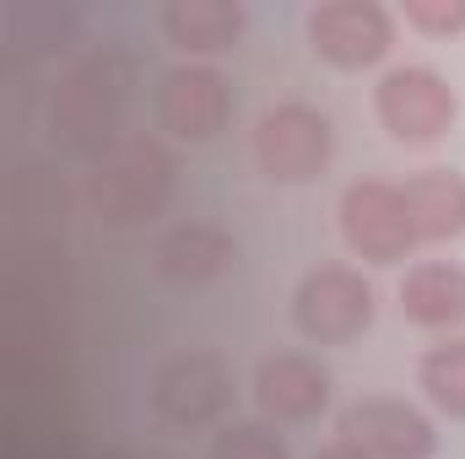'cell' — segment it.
Returning a JSON list of instances; mask_svg holds the SVG:
<instances>
[{
    "mask_svg": "<svg viewBox=\"0 0 465 459\" xmlns=\"http://www.w3.org/2000/svg\"><path fill=\"white\" fill-rule=\"evenodd\" d=\"M331 151H336V130H331V114L314 103H276L254 124V162L276 184L320 179Z\"/></svg>",
    "mask_w": 465,
    "mask_h": 459,
    "instance_id": "6da1fadb",
    "label": "cell"
},
{
    "mask_svg": "<svg viewBox=\"0 0 465 459\" xmlns=\"http://www.w3.org/2000/svg\"><path fill=\"white\" fill-rule=\"evenodd\" d=\"M292 319L314 346H351L373 325V287L351 265H314L292 292Z\"/></svg>",
    "mask_w": 465,
    "mask_h": 459,
    "instance_id": "7a4b0ae2",
    "label": "cell"
},
{
    "mask_svg": "<svg viewBox=\"0 0 465 459\" xmlns=\"http://www.w3.org/2000/svg\"><path fill=\"white\" fill-rule=\"evenodd\" d=\"M341 232H347L351 254L368 265H401L417 249L401 184L390 179H357L341 190Z\"/></svg>",
    "mask_w": 465,
    "mask_h": 459,
    "instance_id": "3957f363",
    "label": "cell"
},
{
    "mask_svg": "<svg viewBox=\"0 0 465 459\" xmlns=\"http://www.w3.org/2000/svg\"><path fill=\"white\" fill-rule=\"evenodd\" d=\"M373 109L384 119V130L406 146H428L455 124V93L439 71L428 65H395L379 87H373Z\"/></svg>",
    "mask_w": 465,
    "mask_h": 459,
    "instance_id": "277c9868",
    "label": "cell"
},
{
    "mask_svg": "<svg viewBox=\"0 0 465 459\" xmlns=\"http://www.w3.org/2000/svg\"><path fill=\"white\" fill-rule=\"evenodd\" d=\"M232 373L217 351H179L152 378V411L168 427H206L228 411Z\"/></svg>",
    "mask_w": 465,
    "mask_h": 459,
    "instance_id": "5b68a950",
    "label": "cell"
},
{
    "mask_svg": "<svg viewBox=\"0 0 465 459\" xmlns=\"http://www.w3.org/2000/svg\"><path fill=\"white\" fill-rule=\"evenodd\" d=\"M309 44L331 65L362 71L395 49V16L379 0H320L309 11Z\"/></svg>",
    "mask_w": 465,
    "mask_h": 459,
    "instance_id": "8992f818",
    "label": "cell"
},
{
    "mask_svg": "<svg viewBox=\"0 0 465 459\" xmlns=\"http://www.w3.org/2000/svg\"><path fill=\"white\" fill-rule=\"evenodd\" d=\"M168 184H173V162L157 146L124 141L104 157L93 179V206L104 211V222H141L146 211L168 200Z\"/></svg>",
    "mask_w": 465,
    "mask_h": 459,
    "instance_id": "52a82bcc",
    "label": "cell"
},
{
    "mask_svg": "<svg viewBox=\"0 0 465 459\" xmlns=\"http://www.w3.org/2000/svg\"><path fill=\"white\" fill-rule=\"evenodd\" d=\"M232 114L228 82L212 65H173L157 82V124L179 141H212Z\"/></svg>",
    "mask_w": 465,
    "mask_h": 459,
    "instance_id": "ba28073f",
    "label": "cell"
},
{
    "mask_svg": "<svg viewBox=\"0 0 465 459\" xmlns=\"http://www.w3.org/2000/svg\"><path fill=\"white\" fill-rule=\"evenodd\" d=\"M341 433H347L368 459H433V449H439L433 422H428L417 405L390 400V395L357 400L347 411V427H341Z\"/></svg>",
    "mask_w": 465,
    "mask_h": 459,
    "instance_id": "9c48e42d",
    "label": "cell"
},
{
    "mask_svg": "<svg viewBox=\"0 0 465 459\" xmlns=\"http://www.w3.org/2000/svg\"><path fill=\"white\" fill-rule=\"evenodd\" d=\"M254 400L271 422H314L331 400V373L309 351H271L254 367Z\"/></svg>",
    "mask_w": 465,
    "mask_h": 459,
    "instance_id": "30bf717a",
    "label": "cell"
},
{
    "mask_svg": "<svg viewBox=\"0 0 465 459\" xmlns=\"http://www.w3.org/2000/svg\"><path fill=\"white\" fill-rule=\"evenodd\" d=\"M401 314L422 330L465 325V265L455 259H422L401 276Z\"/></svg>",
    "mask_w": 465,
    "mask_h": 459,
    "instance_id": "8fae6325",
    "label": "cell"
},
{
    "mask_svg": "<svg viewBox=\"0 0 465 459\" xmlns=\"http://www.w3.org/2000/svg\"><path fill=\"white\" fill-rule=\"evenodd\" d=\"M232 254H238V243L212 222H179L157 238V270L179 287H201V281L223 276Z\"/></svg>",
    "mask_w": 465,
    "mask_h": 459,
    "instance_id": "7c38bea8",
    "label": "cell"
},
{
    "mask_svg": "<svg viewBox=\"0 0 465 459\" xmlns=\"http://www.w3.org/2000/svg\"><path fill=\"white\" fill-rule=\"evenodd\" d=\"M401 200H406L417 243H444V238L465 232V179L455 168H428V173L406 179Z\"/></svg>",
    "mask_w": 465,
    "mask_h": 459,
    "instance_id": "4fadbf2b",
    "label": "cell"
},
{
    "mask_svg": "<svg viewBox=\"0 0 465 459\" xmlns=\"http://www.w3.org/2000/svg\"><path fill=\"white\" fill-rule=\"evenodd\" d=\"M163 33L179 49H190V54H217V49L238 44L243 5H228V0H173L163 11Z\"/></svg>",
    "mask_w": 465,
    "mask_h": 459,
    "instance_id": "5bb4252c",
    "label": "cell"
},
{
    "mask_svg": "<svg viewBox=\"0 0 465 459\" xmlns=\"http://www.w3.org/2000/svg\"><path fill=\"white\" fill-rule=\"evenodd\" d=\"M422 389H428V400H433L439 411L465 416V336L460 341L433 346V351L422 356Z\"/></svg>",
    "mask_w": 465,
    "mask_h": 459,
    "instance_id": "9a60e30c",
    "label": "cell"
},
{
    "mask_svg": "<svg viewBox=\"0 0 465 459\" xmlns=\"http://www.w3.org/2000/svg\"><path fill=\"white\" fill-rule=\"evenodd\" d=\"M212 459H292V449L271 422H228L212 438Z\"/></svg>",
    "mask_w": 465,
    "mask_h": 459,
    "instance_id": "2e32d148",
    "label": "cell"
},
{
    "mask_svg": "<svg viewBox=\"0 0 465 459\" xmlns=\"http://www.w3.org/2000/svg\"><path fill=\"white\" fill-rule=\"evenodd\" d=\"M406 22L422 33H465V0H406Z\"/></svg>",
    "mask_w": 465,
    "mask_h": 459,
    "instance_id": "e0dca14e",
    "label": "cell"
},
{
    "mask_svg": "<svg viewBox=\"0 0 465 459\" xmlns=\"http://www.w3.org/2000/svg\"><path fill=\"white\" fill-rule=\"evenodd\" d=\"M314 459H368V454H362L351 438H336V444H325V449H320Z\"/></svg>",
    "mask_w": 465,
    "mask_h": 459,
    "instance_id": "ac0fdd59",
    "label": "cell"
}]
</instances>
